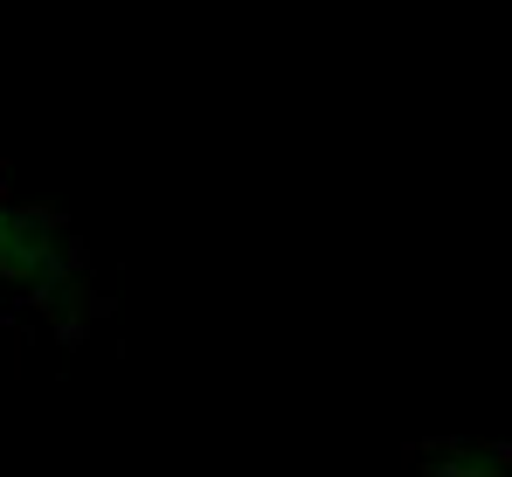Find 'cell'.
I'll return each mask as SVG.
<instances>
[{
    "label": "cell",
    "mask_w": 512,
    "mask_h": 477,
    "mask_svg": "<svg viewBox=\"0 0 512 477\" xmlns=\"http://www.w3.org/2000/svg\"><path fill=\"white\" fill-rule=\"evenodd\" d=\"M0 298H14L21 318L42 325L56 346H84L90 325L104 318L84 236L63 208L14 194V180H0Z\"/></svg>",
    "instance_id": "1"
}]
</instances>
